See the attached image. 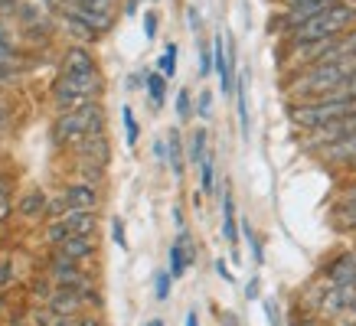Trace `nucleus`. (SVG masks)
<instances>
[{
    "label": "nucleus",
    "instance_id": "nucleus-11",
    "mask_svg": "<svg viewBox=\"0 0 356 326\" xmlns=\"http://www.w3.org/2000/svg\"><path fill=\"white\" fill-rule=\"evenodd\" d=\"M63 13H65V20H72V23H79V26H86L92 36H98V33H108L111 23H115L108 13L82 10V7H76V3H63Z\"/></svg>",
    "mask_w": 356,
    "mask_h": 326
},
{
    "label": "nucleus",
    "instance_id": "nucleus-3",
    "mask_svg": "<svg viewBox=\"0 0 356 326\" xmlns=\"http://www.w3.org/2000/svg\"><path fill=\"white\" fill-rule=\"evenodd\" d=\"M353 23H356V7L334 0L327 10L314 13L311 20H304L301 26H294L291 30V46L321 43V40H337V36H343Z\"/></svg>",
    "mask_w": 356,
    "mask_h": 326
},
{
    "label": "nucleus",
    "instance_id": "nucleus-36",
    "mask_svg": "<svg viewBox=\"0 0 356 326\" xmlns=\"http://www.w3.org/2000/svg\"><path fill=\"white\" fill-rule=\"evenodd\" d=\"M154 160L161 163H167V144H163V137H157V141H154Z\"/></svg>",
    "mask_w": 356,
    "mask_h": 326
},
{
    "label": "nucleus",
    "instance_id": "nucleus-34",
    "mask_svg": "<svg viewBox=\"0 0 356 326\" xmlns=\"http://www.w3.org/2000/svg\"><path fill=\"white\" fill-rule=\"evenodd\" d=\"M213 72V53L209 46H200V76H209Z\"/></svg>",
    "mask_w": 356,
    "mask_h": 326
},
{
    "label": "nucleus",
    "instance_id": "nucleus-41",
    "mask_svg": "<svg viewBox=\"0 0 356 326\" xmlns=\"http://www.w3.org/2000/svg\"><path fill=\"white\" fill-rule=\"evenodd\" d=\"M186 20H190V30H200V13H196L193 7L186 10Z\"/></svg>",
    "mask_w": 356,
    "mask_h": 326
},
{
    "label": "nucleus",
    "instance_id": "nucleus-1",
    "mask_svg": "<svg viewBox=\"0 0 356 326\" xmlns=\"http://www.w3.org/2000/svg\"><path fill=\"white\" fill-rule=\"evenodd\" d=\"M353 76H356V55L353 59H330V62L304 65V72H298V78L288 85V92H291V98L317 101V98H327L330 92H337Z\"/></svg>",
    "mask_w": 356,
    "mask_h": 326
},
{
    "label": "nucleus",
    "instance_id": "nucleus-39",
    "mask_svg": "<svg viewBox=\"0 0 356 326\" xmlns=\"http://www.w3.org/2000/svg\"><path fill=\"white\" fill-rule=\"evenodd\" d=\"M216 271H219V274H222V281H229V284H236V277H232V271H229V264H226V261H222V258H219V261H216Z\"/></svg>",
    "mask_w": 356,
    "mask_h": 326
},
{
    "label": "nucleus",
    "instance_id": "nucleus-26",
    "mask_svg": "<svg viewBox=\"0 0 356 326\" xmlns=\"http://www.w3.org/2000/svg\"><path fill=\"white\" fill-rule=\"evenodd\" d=\"M121 118H124V141H128V147H138L140 124H138V118H134V111H131L128 105L121 108Z\"/></svg>",
    "mask_w": 356,
    "mask_h": 326
},
{
    "label": "nucleus",
    "instance_id": "nucleus-8",
    "mask_svg": "<svg viewBox=\"0 0 356 326\" xmlns=\"http://www.w3.org/2000/svg\"><path fill=\"white\" fill-rule=\"evenodd\" d=\"M209 53H213V69H216V78H219V92H222V95H232V85H236V69L229 65V43H226V36H222V33L213 36Z\"/></svg>",
    "mask_w": 356,
    "mask_h": 326
},
{
    "label": "nucleus",
    "instance_id": "nucleus-28",
    "mask_svg": "<svg viewBox=\"0 0 356 326\" xmlns=\"http://www.w3.org/2000/svg\"><path fill=\"white\" fill-rule=\"evenodd\" d=\"M69 3H76V7H82V10H92V13H108L115 10V3L118 0H69Z\"/></svg>",
    "mask_w": 356,
    "mask_h": 326
},
{
    "label": "nucleus",
    "instance_id": "nucleus-24",
    "mask_svg": "<svg viewBox=\"0 0 356 326\" xmlns=\"http://www.w3.org/2000/svg\"><path fill=\"white\" fill-rule=\"evenodd\" d=\"M238 228H242V239H245V245L252 248V261H255V264H261V261H265V248H261L259 232L248 225V218H242V222H238Z\"/></svg>",
    "mask_w": 356,
    "mask_h": 326
},
{
    "label": "nucleus",
    "instance_id": "nucleus-42",
    "mask_svg": "<svg viewBox=\"0 0 356 326\" xmlns=\"http://www.w3.org/2000/svg\"><path fill=\"white\" fill-rule=\"evenodd\" d=\"M138 7H140V0H128V3H124V13H128V17H134V13H138Z\"/></svg>",
    "mask_w": 356,
    "mask_h": 326
},
{
    "label": "nucleus",
    "instance_id": "nucleus-2",
    "mask_svg": "<svg viewBox=\"0 0 356 326\" xmlns=\"http://www.w3.org/2000/svg\"><path fill=\"white\" fill-rule=\"evenodd\" d=\"M105 134V111L98 101L79 105L72 111H59L53 121V144L56 147H72L76 151L86 137Z\"/></svg>",
    "mask_w": 356,
    "mask_h": 326
},
{
    "label": "nucleus",
    "instance_id": "nucleus-10",
    "mask_svg": "<svg viewBox=\"0 0 356 326\" xmlns=\"http://www.w3.org/2000/svg\"><path fill=\"white\" fill-rule=\"evenodd\" d=\"M46 307L53 316H79V310H86V297L69 287H56L49 297H46Z\"/></svg>",
    "mask_w": 356,
    "mask_h": 326
},
{
    "label": "nucleus",
    "instance_id": "nucleus-29",
    "mask_svg": "<svg viewBox=\"0 0 356 326\" xmlns=\"http://www.w3.org/2000/svg\"><path fill=\"white\" fill-rule=\"evenodd\" d=\"M190 114H193V95H190V88H180L177 92V118L190 121Z\"/></svg>",
    "mask_w": 356,
    "mask_h": 326
},
{
    "label": "nucleus",
    "instance_id": "nucleus-35",
    "mask_svg": "<svg viewBox=\"0 0 356 326\" xmlns=\"http://www.w3.org/2000/svg\"><path fill=\"white\" fill-rule=\"evenodd\" d=\"M144 36H147V40L157 36V13H144Z\"/></svg>",
    "mask_w": 356,
    "mask_h": 326
},
{
    "label": "nucleus",
    "instance_id": "nucleus-38",
    "mask_svg": "<svg viewBox=\"0 0 356 326\" xmlns=\"http://www.w3.org/2000/svg\"><path fill=\"white\" fill-rule=\"evenodd\" d=\"M7 128H10V108L0 105V134H7Z\"/></svg>",
    "mask_w": 356,
    "mask_h": 326
},
{
    "label": "nucleus",
    "instance_id": "nucleus-43",
    "mask_svg": "<svg viewBox=\"0 0 356 326\" xmlns=\"http://www.w3.org/2000/svg\"><path fill=\"white\" fill-rule=\"evenodd\" d=\"M128 85H131V88H140V85H144V72H138V76H131V78H128Z\"/></svg>",
    "mask_w": 356,
    "mask_h": 326
},
{
    "label": "nucleus",
    "instance_id": "nucleus-40",
    "mask_svg": "<svg viewBox=\"0 0 356 326\" xmlns=\"http://www.w3.org/2000/svg\"><path fill=\"white\" fill-rule=\"evenodd\" d=\"M53 326H79V316H56Z\"/></svg>",
    "mask_w": 356,
    "mask_h": 326
},
{
    "label": "nucleus",
    "instance_id": "nucleus-46",
    "mask_svg": "<svg viewBox=\"0 0 356 326\" xmlns=\"http://www.w3.org/2000/svg\"><path fill=\"white\" fill-rule=\"evenodd\" d=\"M144 326H163V320H161V316H154V320H147Z\"/></svg>",
    "mask_w": 356,
    "mask_h": 326
},
{
    "label": "nucleus",
    "instance_id": "nucleus-15",
    "mask_svg": "<svg viewBox=\"0 0 356 326\" xmlns=\"http://www.w3.org/2000/svg\"><path fill=\"white\" fill-rule=\"evenodd\" d=\"M95 69L98 65L86 46H72V49L63 55V69H59V72H95Z\"/></svg>",
    "mask_w": 356,
    "mask_h": 326
},
{
    "label": "nucleus",
    "instance_id": "nucleus-5",
    "mask_svg": "<svg viewBox=\"0 0 356 326\" xmlns=\"http://www.w3.org/2000/svg\"><path fill=\"white\" fill-rule=\"evenodd\" d=\"M356 111V101H294L291 108H288V118L298 130H314L327 128V124H334V121L346 118V114H353Z\"/></svg>",
    "mask_w": 356,
    "mask_h": 326
},
{
    "label": "nucleus",
    "instance_id": "nucleus-31",
    "mask_svg": "<svg viewBox=\"0 0 356 326\" xmlns=\"http://www.w3.org/2000/svg\"><path fill=\"white\" fill-rule=\"evenodd\" d=\"M17 212V203H13L10 193H0V225L3 222H10V216Z\"/></svg>",
    "mask_w": 356,
    "mask_h": 326
},
{
    "label": "nucleus",
    "instance_id": "nucleus-45",
    "mask_svg": "<svg viewBox=\"0 0 356 326\" xmlns=\"http://www.w3.org/2000/svg\"><path fill=\"white\" fill-rule=\"evenodd\" d=\"M0 193H10V183H7V176L0 173Z\"/></svg>",
    "mask_w": 356,
    "mask_h": 326
},
{
    "label": "nucleus",
    "instance_id": "nucleus-13",
    "mask_svg": "<svg viewBox=\"0 0 356 326\" xmlns=\"http://www.w3.org/2000/svg\"><path fill=\"white\" fill-rule=\"evenodd\" d=\"M23 69V59L20 53L13 49V43L7 40V33L0 30V82H10V78L20 76Z\"/></svg>",
    "mask_w": 356,
    "mask_h": 326
},
{
    "label": "nucleus",
    "instance_id": "nucleus-16",
    "mask_svg": "<svg viewBox=\"0 0 356 326\" xmlns=\"http://www.w3.org/2000/svg\"><path fill=\"white\" fill-rule=\"evenodd\" d=\"M222 239L236 248L238 245V222H236V203H232V189L222 193Z\"/></svg>",
    "mask_w": 356,
    "mask_h": 326
},
{
    "label": "nucleus",
    "instance_id": "nucleus-12",
    "mask_svg": "<svg viewBox=\"0 0 356 326\" xmlns=\"http://www.w3.org/2000/svg\"><path fill=\"white\" fill-rule=\"evenodd\" d=\"M327 284L330 287H356V251H346L327 268Z\"/></svg>",
    "mask_w": 356,
    "mask_h": 326
},
{
    "label": "nucleus",
    "instance_id": "nucleus-25",
    "mask_svg": "<svg viewBox=\"0 0 356 326\" xmlns=\"http://www.w3.org/2000/svg\"><path fill=\"white\" fill-rule=\"evenodd\" d=\"M177 43H167V49H163V55L157 59V72H161L163 78H173L177 76Z\"/></svg>",
    "mask_w": 356,
    "mask_h": 326
},
{
    "label": "nucleus",
    "instance_id": "nucleus-6",
    "mask_svg": "<svg viewBox=\"0 0 356 326\" xmlns=\"http://www.w3.org/2000/svg\"><path fill=\"white\" fill-rule=\"evenodd\" d=\"M98 228V212H63L59 218H49V225H46V241L49 245H59V241L72 239V235H95Z\"/></svg>",
    "mask_w": 356,
    "mask_h": 326
},
{
    "label": "nucleus",
    "instance_id": "nucleus-32",
    "mask_svg": "<svg viewBox=\"0 0 356 326\" xmlns=\"http://www.w3.org/2000/svg\"><path fill=\"white\" fill-rule=\"evenodd\" d=\"M261 307H265V316H268V326H281L284 320H281V307L275 304V300H261Z\"/></svg>",
    "mask_w": 356,
    "mask_h": 326
},
{
    "label": "nucleus",
    "instance_id": "nucleus-37",
    "mask_svg": "<svg viewBox=\"0 0 356 326\" xmlns=\"http://www.w3.org/2000/svg\"><path fill=\"white\" fill-rule=\"evenodd\" d=\"M245 297H248V300H259V277H248V284H245Z\"/></svg>",
    "mask_w": 356,
    "mask_h": 326
},
{
    "label": "nucleus",
    "instance_id": "nucleus-4",
    "mask_svg": "<svg viewBox=\"0 0 356 326\" xmlns=\"http://www.w3.org/2000/svg\"><path fill=\"white\" fill-rule=\"evenodd\" d=\"M102 95V76L95 72H59L53 82V101L59 111H72L79 105L98 101Z\"/></svg>",
    "mask_w": 356,
    "mask_h": 326
},
{
    "label": "nucleus",
    "instance_id": "nucleus-33",
    "mask_svg": "<svg viewBox=\"0 0 356 326\" xmlns=\"http://www.w3.org/2000/svg\"><path fill=\"white\" fill-rule=\"evenodd\" d=\"M111 239L118 248H128V239H124V222L121 218H111Z\"/></svg>",
    "mask_w": 356,
    "mask_h": 326
},
{
    "label": "nucleus",
    "instance_id": "nucleus-30",
    "mask_svg": "<svg viewBox=\"0 0 356 326\" xmlns=\"http://www.w3.org/2000/svg\"><path fill=\"white\" fill-rule=\"evenodd\" d=\"M196 114L203 121L213 118V92H203V95L196 98Z\"/></svg>",
    "mask_w": 356,
    "mask_h": 326
},
{
    "label": "nucleus",
    "instance_id": "nucleus-23",
    "mask_svg": "<svg viewBox=\"0 0 356 326\" xmlns=\"http://www.w3.org/2000/svg\"><path fill=\"white\" fill-rule=\"evenodd\" d=\"M200 189L203 193H216V157H213V151L203 157V163H200Z\"/></svg>",
    "mask_w": 356,
    "mask_h": 326
},
{
    "label": "nucleus",
    "instance_id": "nucleus-22",
    "mask_svg": "<svg viewBox=\"0 0 356 326\" xmlns=\"http://www.w3.org/2000/svg\"><path fill=\"white\" fill-rule=\"evenodd\" d=\"M167 258H170V264H167V274H170L173 281H180L186 274V268H190V258L184 255V248H180V241H173L170 251H167Z\"/></svg>",
    "mask_w": 356,
    "mask_h": 326
},
{
    "label": "nucleus",
    "instance_id": "nucleus-47",
    "mask_svg": "<svg viewBox=\"0 0 356 326\" xmlns=\"http://www.w3.org/2000/svg\"><path fill=\"white\" fill-rule=\"evenodd\" d=\"M63 3H69V0H63Z\"/></svg>",
    "mask_w": 356,
    "mask_h": 326
},
{
    "label": "nucleus",
    "instance_id": "nucleus-17",
    "mask_svg": "<svg viewBox=\"0 0 356 326\" xmlns=\"http://www.w3.org/2000/svg\"><path fill=\"white\" fill-rule=\"evenodd\" d=\"M186 163H193V166H200L203 163V157L209 153V134H206V128H196L193 134H190V141H186Z\"/></svg>",
    "mask_w": 356,
    "mask_h": 326
},
{
    "label": "nucleus",
    "instance_id": "nucleus-44",
    "mask_svg": "<svg viewBox=\"0 0 356 326\" xmlns=\"http://www.w3.org/2000/svg\"><path fill=\"white\" fill-rule=\"evenodd\" d=\"M184 326H200V316H196V310H190V314H186V323Z\"/></svg>",
    "mask_w": 356,
    "mask_h": 326
},
{
    "label": "nucleus",
    "instance_id": "nucleus-9",
    "mask_svg": "<svg viewBox=\"0 0 356 326\" xmlns=\"http://www.w3.org/2000/svg\"><path fill=\"white\" fill-rule=\"evenodd\" d=\"M95 251H98V239H95V235H72V239L59 241V245L53 248V255H56V258L72 261V264H86L88 258H95Z\"/></svg>",
    "mask_w": 356,
    "mask_h": 326
},
{
    "label": "nucleus",
    "instance_id": "nucleus-7",
    "mask_svg": "<svg viewBox=\"0 0 356 326\" xmlns=\"http://www.w3.org/2000/svg\"><path fill=\"white\" fill-rule=\"evenodd\" d=\"M59 199L65 203V212H69V209H72V212H98V189L88 183H79V180L65 183Z\"/></svg>",
    "mask_w": 356,
    "mask_h": 326
},
{
    "label": "nucleus",
    "instance_id": "nucleus-18",
    "mask_svg": "<svg viewBox=\"0 0 356 326\" xmlns=\"http://www.w3.org/2000/svg\"><path fill=\"white\" fill-rule=\"evenodd\" d=\"M353 55H356V26H353V33H343V36H337L334 43H330L324 62H330V59H353Z\"/></svg>",
    "mask_w": 356,
    "mask_h": 326
},
{
    "label": "nucleus",
    "instance_id": "nucleus-20",
    "mask_svg": "<svg viewBox=\"0 0 356 326\" xmlns=\"http://www.w3.org/2000/svg\"><path fill=\"white\" fill-rule=\"evenodd\" d=\"M245 76H248V72H236V85H232V92H236L238 128H242V134L248 137V95H245Z\"/></svg>",
    "mask_w": 356,
    "mask_h": 326
},
{
    "label": "nucleus",
    "instance_id": "nucleus-19",
    "mask_svg": "<svg viewBox=\"0 0 356 326\" xmlns=\"http://www.w3.org/2000/svg\"><path fill=\"white\" fill-rule=\"evenodd\" d=\"M17 212H20L23 218H40L46 212V196L40 193V189H30V193L17 203Z\"/></svg>",
    "mask_w": 356,
    "mask_h": 326
},
{
    "label": "nucleus",
    "instance_id": "nucleus-14",
    "mask_svg": "<svg viewBox=\"0 0 356 326\" xmlns=\"http://www.w3.org/2000/svg\"><path fill=\"white\" fill-rule=\"evenodd\" d=\"M163 144H167V163H170L173 176H184V170H186V151H184V137H180V130L170 128V134L163 137Z\"/></svg>",
    "mask_w": 356,
    "mask_h": 326
},
{
    "label": "nucleus",
    "instance_id": "nucleus-27",
    "mask_svg": "<svg viewBox=\"0 0 356 326\" xmlns=\"http://www.w3.org/2000/svg\"><path fill=\"white\" fill-rule=\"evenodd\" d=\"M170 287H173V277L167 274V268H161V271L154 274V297H157V300H167V297H170Z\"/></svg>",
    "mask_w": 356,
    "mask_h": 326
},
{
    "label": "nucleus",
    "instance_id": "nucleus-21",
    "mask_svg": "<svg viewBox=\"0 0 356 326\" xmlns=\"http://www.w3.org/2000/svg\"><path fill=\"white\" fill-rule=\"evenodd\" d=\"M144 88H147V98H151L154 108H161L163 98H167V78L161 72H144Z\"/></svg>",
    "mask_w": 356,
    "mask_h": 326
}]
</instances>
